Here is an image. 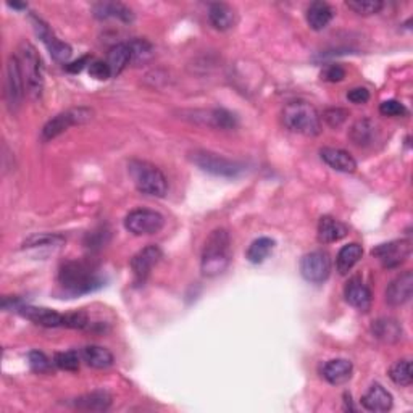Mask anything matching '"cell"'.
<instances>
[{
    "mask_svg": "<svg viewBox=\"0 0 413 413\" xmlns=\"http://www.w3.org/2000/svg\"><path fill=\"white\" fill-rule=\"evenodd\" d=\"M81 359L96 370H105V368L113 365V355L110 350L100 347V345H86L81 352Z\"/></svg>",
    "mask_w": 413,
    "mask_h": 413,
    "instance_id": "29",
    "label": "cell"
},
{
    "mask_svg": "<svg viewBox=\"0 0 413 413\" xmlns=\"http://www.w3.org/2000/svg\"><path fill=\"white\" fill-rule=\"evenodd\" d=\"M58 283L70 297L94 292L104 286L102 278H99L94 268L85 261H66L58 271Z\"/></svg>",
    "mask_w": 413,
    "mask_h": 413,
    "instance_id": "1",
    "label": "cell"
},
{
    "mask_svg": "<svg viewBox=\"0 0 413 413\" xmlns=\"http://www.w3.org/2000/svg\"><path fill=\"white\" fill-rule=\"evenodd\" d=\"M25 80L23 73H21L20 61L16 55H10L7 61V70H5V100L10 111H16L20 109L21 100L25 96Z\"/></svg>",
    "mask_w": 413,
    "mask_h": 413,
    "instance_id": "9",
    "label": "cell"
},
{
    "mask_svg": "<svg viewBox=\"0 0 413 413\" xmlns=\"http://www.w3.org/2000/svg\"><path fill=\"white\" fill-rule=\"evenodd\" d=\"M300 275L305 281L321 284L331 275V259L323 250H314L300 260Z\"/></svg>",
    "mask_w": 413,
    "mask_h": 413,
    "instance_id": "10",
    "label": "cell"
},
{
    "mask_svg": "<svg viewBox=\"0 0 413 413\" xmlns=\"http://www.w3.org/2000/svg\"><path fill=\"white\" fill-rule=\"evenodd\" d=\"M192 161L205 173L221 178H236L244 171V165L238 161L228 160L218 154L207 152V150H195L192 154Z\"/></svg>",
    "mask_w": 413,
    "mask_h": 413,
    "instance_id": "7",
    "label": "cell"
},
{
    "mask_svg": "<svg viewBox=\"0 0 413 413\" xmlns=\"http://www.w3.org/2000/svg\"><path fill=\"white\" fill-rule=\"evenodd\" d=\"M32 23H35L36 35L41 37V41L44 44H46V47L50 52V55H52V58L60 61V63H66V61L70 60L71 54H73V50H71L68 44L60 41V39L49 30V26L44 23L41 18H37V16H32Z\"/></svg>",
    "mask_w": 413,
    "mask_h": 413,
    "instance_id": "13",
    "label": "cell"
},
{
    "mask_svg": "<svg viewBox=\"0 0 413 413\" xmlns=\"http://www.w3.org/2000/svg\"><path fill=\"white\" fill-rule=\"evenodd\" d=\"M347 99H349V102H352L355 105L366 104L368 100H370V91H368V89H365V87H354L347 92Z\"/></svg>",
    "mask_w": 413,
    "mask_h": 413,
    "instance_id": "43",
    "label": "cell"
},
{
    "mask_svg": "<svg viewBox=\"0 0 413 413\" xmlns=\"http://www.w3.org/2000/svg\"><path fill=\"white\" fill-rule=\"evenodd\" d=\"M320 157L329 168L340 173H354L357 170V161L347 150L325 147L320 150Z\"/></svg>",
    "mask_w": 413,
    "mask_h": 413,
    "instance_id": "19",
    "label": "cell"
},
{
    "mask_svg": "<svg viewBox=\"0 0 413 413\" xmlns=\"http://www.w3.org/2000/svg\"><path fill=\"white\" fill-rule=\"evenodd\" d=\"M344 297L357 310L366 312L371 307V292L359 276L350 278L344 288Z\"/></svg>",
    "mask_w": 413,
    "mask_h": 413,
    "instance_id": "18",
    "label": "cell"
},
{
    "mask_svg": "<svg viewBox=\"0 0 413 413\" xmlns=\"http://www.w3.org/2000/svg\"><path fill=\"white\" fill-rule=\"evenodd\" d=\"M362 255H364V249H362L360 244L352 242V244L344 245L336 257V268L339 275L343 276L347 275V273L352 270L357 264H359Z\"/></svg>",
    "mask_w": 413,
    "mask_h": 413,
    "instance_id": "28",
    "label": "cell"
},
{
    "mask_svg": "<svg viewBox=\"0 0 413 413\" xmlns=\"http://www.w3.org/2000/svg\"><path fill=\"white\" fill-rule=\"evenodd\" d=\"M354 365L352 362L347 359H333L329 360L323 366V378L326 379L329 384L333 386H340V384L347 383L350 378H352Z\"/></svg>",
    "mask_w": 413,
    "mask_h": 413,
    "instance_id": "20",
    "label": "cell"
},
{
    "mask_svg": "<svg viewBox=\"0 0 413 413\" xmlns=\"http://www.w3.org/2000/svg\"><path fill=\"white\" fill-rule=\"evenodd\" d=\"M376 132V126L370 120H359L350 130V139L357 146H368L373 141Z\"/></svg>",
    "mask_w": 413,
    "mask_h": 413,
    "instance_id": "32",
    "label": "cell"
},
{
    "mask_svg": "<svg viewBox=\"0 0 413 413\" xmlns=\"http://www.w3.org/2000/svg\"><path fill=\"white\" fill-rule=\"evenodd\" d=\"M209 21L210 25L218 31H228L234 26L236 15L234 10L226 4H211L209 8Z\"/></svg>",
    "mask_w": 413,
    "mask_h": 413,
    "instance_id": "26",
    "label": "cell"
},
{
    "mask_svg": "<svg viewBox=\"0 0 413 413\" xmlns=\"http://www.w3.org/2000/svg\"><path fill=\"white\" fill-rule=\"evenodd\" d=\"M10 8H16V10H26L27 5L26 4H8Z\"/></svg>",
    "mask_w": 413,
    "mask_h": 413,
    "instance_id": "45",
    "label": "cell"
},
{
    "mask_svg": "<svg viewBox=\"0 0 413 413\" xmlns=\"http://www.w3.org/2000/svg\"><path fill=\"white\" fill-rule=\"evenodd\" d=\"M413 294L412 271H404L395 280L390 281L386 289V302L393 307H400L409 302Z\"/></svg>",
    "mask_w": 413,
    "mask_h": 413,
    "instance_id": "15",
    "label": "cell"
},
{
    "mask_svg": "<svg viewBox=\"0 0 413 413\" xmlns=\"http://www.w3.org/2000/svg\"><path fill=\"white\" fill-rule=\"evenodd\" d=\"M347 116L349 111L344 109H328L325 113H323V120L328 123V126L339 128L345 120H347Z\"/></svg>",
    "mask_w": 413,
    "mask_h": 413,
    "instance_id": "38",
    "label": "cell"
},
{
    "mask_svg": "<svg viewBox=\"0 0 413 413\" xmlns=\"http://www.w3.org/2000/svg\"><path fill=\"white\" fill-rule=\"evenodd\" d=\"M92 10L96 18L100 20L118 18L121 21H125V23H131L134 20V13L131 12V8H128L126 5H123L120 2H100L94 5Z\"/></svg>",
    "mask_w": 413,
    "mask_h": 413,
    "instance_id": "24",
    "label": "cell"
},
{
    "mask_svg": "<svg viewBox=\"0 0 413 413\" xmlns=\"http://www.w3.org/2000/svg\"><path fill=\"white\" fill-rule=\"evenodd\" d=\"M371 331L376 339L388 344L399 343L402 336H404L402 325L397 320H393V318H379V320L373 321Z\"/></svg>",
    "mask_w": 413,
    "mask_h": 413,
    "instance_id": "22",
    "label": "cell"
},
{
    "mask_svg": "<svg viewBox=\"0 0 413 413\" xmlns=\"http://www.w3.org/2000/svg\"><path fill=\"white\" fill-rule=\"evenodd\" d=\"M275 249V241L270 238H259L249 245L247 249V260L250 264L259 265L261 261H265L270 254Z\"/></svg>",
    "mask_w": 413,
    "mask_h": 413,
    "instance_id": "30",
    "label": "cell"
},
{
    "mask_svg": "<svg viewBox=\"0 0 413 413\" xmlns=\"http://www.w3.org/2000/svg\"><path fill=\"white\" fill-rule=\"evenodd\" d=\"M89 61V57H81L80 60L73 61V63H68L66 65V71H70V73H80V71L85 68V65Z\"/></svg>",
    "mask_w": 413,
    "mask_h": 413,
    "instance_id": "44",
    "label": "cell"
},
{
    "mask_svg": "<svg viewBox=\"0 0 413 413\" xmlns=\"http://www.w3.org/2000/svg\"><path fill=\"white\" fill-rule=\"evenodd\" d=\"M131 49V63L144 65L154 57V46L146 39H132L128 42Z\"/></svg>",
    "mask_w": 413,
    "mask_h": 413,
    "instance_id": "33",
    "label": "cell"
},
{
    "mask_svg": "<svg viewBox=\"0 0 413 413\" xmlns=\"http://www.w3.org/2000/svg\"><path fill=\"white\" fill-rule=\"evenodd\" d=\"M347 233L349 228L344 223L334 218V216L325 215L321 216L320 223H318V241L323 244L338 242L347 236Z\"/></svg>",
    "mask_w": 413,
    "mask_h": 413,
    "instance_id": "21",
    "label": "cell"
},
{
    "mask_svg": "<svg viewBox=\"0 0 413 413\" xmlns=\"http://www.w3.org/2000/svg\"><path fill=\"white\" fill-rule=\"evenodd\" d=\"M65 242L63 236L60 234H36V236H31L26 239L23 247L25 249H54L60 247L61 244Z\"/></svg>",
    "mask_w": 413,
    "mask_h": 413,
    "instance_id": "34",
    "label": "cell"
},
{
    "mask_svg": "<svg viewBox=\"0 0 413 413\" xmlns=\"http://www.w3.org/2000/svg\"><path fill=\"white\" fill-rule=\"evenodd\" d=\"M379 113L384 116H404L407 113V109L399 100H384L379 105Z\"/></svg>",
    "mask_w": 413,
    "mask_h": 413,
    "instance_id": "40",
    "label": "cell"
},
{
    "mask_svg": "<svg viewBox=\"0 0 413 413\" xmlns=\"http://www.w3.org/2000/svg\"><path fill=\"white\" fill-rule=\"evenodd\" d=\"M412 252L410 241L405 239H399V241H390L386 244H379L371 250V255L381 264L384 268H393L400 266L407 260V257Z\"/></svg>",
    "mask_w": 413,
    "mask_h": 413,
    "instance_id": "11",
    "label": "cell"
},
{
    "mask_svg": "<svg viewBox=\"0 0 413 413\" xmlns=\"http://www.w3.org/2000/svg\"><path fill=\"white\" fill-rule=\"evenodd\" d=\"M21 316H25L26 320L35 323V325L44 326V328H58L63 326L65 315L58 314L52 309H46V307H32V305H18L15 309Z\"/></svg>",
    "mask_w": 413,
    "mask_h": 413,
    "instance_id": "14",
    "label": "cell"
},
{
    "mask_svg": "<svg viewBox=\"0 0 413 413\" xmlns=\"http://www.w3.org/2000/svg\"><path fill=\"white\" fill-rule=\"evenodd\" d=\"M16 58L20 61L21 73H23L26 91L31 99H41L44 91V66L41 55L30 42H21Z\"/></svg>",
    "mask_w": 413,
    "mask_h": 413,
    "instance_id": "4",
    "label": "cell"
},
{
    "mask_svg": "<svg viewBox=\"0 0 413 413\" xmlns=\"http://www.w3.org/2000/svg\"><path fill=\"white\" fill-rule=\"evenodd\" d=\"M161 249L159 245H147L139 250L131 259V270L136 284H144L152 271V268L159 264L161 259Z\"/></svg>",
    "mask_w": 413,
    "mask_h": 413,
    "instance_id": "12",
    "label": "cell"
},
{
    "mask_svg": "<svg viewBox=\"0 0 413 413\" xmlns=\"http://www.w3.org/2000/svg\"><path fill=\"white\" fill-rule=\"evenodd\" d=\"M231 261V238L226 230L211 231L205 241L200 260V270L204 276L214 278L226 271Z\"/></svg>",
    "mask_w": 413,
    "mask_h": 413,
    "instance_id": "2",
    "label": "cell"
},
{
    "mask_svg": "<svg viewBox=\"0 0 413 413\" xmlns=\"http://www.w3.org/2000/svg\"><path fill=\"white\" fill-rule=\"evenodd\" d=\"M111 405V395L105 390H94L91 394L81 395L75 400V407L85 412H105Z\"/></svg>",
    "mask_w": 413,
    "mask_h": 413,
    "instance_id": "27",
    "label": "cell"
},
{
    "mask_svg": "<svg viewBox=\"0 0 413 413\" xmlns=\"http://www.w3.org/2000/svg\"><path fill=\"white\" fill-rule=\"evenodd\" d=\"M333 8L326 2H314L307 8V23L314 31H323L331 23Z\"/></svg>",
    "mask_w": 413,
    "mask_h": 413,
    "instance_id": "25",
    "label": "cell"
},
{
    "mask_svg": "<svg viewBox=\"0 0 413 413\" xmlns=\"http://www.w3.org/2000/svg\"><path fill=\"white\" fill-rule=\"evenodd\" d=\"M89 318L85 312H75V314H66L65 315V328H75V329H85L89 328Z\"/></svg>",
    "mask_w": 413,
    "mask_h": 413,
    "instance_id": "41",
    "label": "cell"
},
{
    "mask_svg": "<svg viewBox=\"0 0 413 413\" xmlns=\"http://www.w3.org/2000/svg\"><path fill=\"white\" fill-rule=\"evenodd\" d=\"M345 78V70L340 65H329L321 71V80L328 82H339Z\"/></svg>",
    "mask_w": 413,
    "mask_h": 413,
    "instance_id": "42",
    "label": "cell"
},
{
    "mask_svg": "<svg viewBox=\"0 0 413 413\" xmlns=\"http://www.w3.org/2000/svg\"><path fill=\"white\" fill-rule=\"evenodd\" d=\"M345 5H347L352 12L362 16L376 15L381 12L383 8V2H379V0H349V2H345Z\"/></svg>",
    "mask_w": 413,
    "mask_h": 413,
    "instance_id": "35",
    "label": "cell"
},
{
    "mask_svg": "<svg viewBox=\"0 0 413 413\" xmlns=\"http://www.w3.org/2000/svg\"><path fill=\"white\" fill-rule=\"evenodd\" d=\"M27 364H30L32 371L49 373L50 370H52L54 362H50L49 357L44 352H39V350H32V352L27 354Z\"/></svg>",
    "mask_w": 413,
    "mask_h": 413,
    "instance_id": "37",
    "label": "cell"
},
{
    "mask_svg": "<svg viewBox=\"0 0 413 413\" xmlns=\"http://www.w3.org/2000/svg\"><path fill=\"white\" fill-rule=\"evenodd\" d=\"M130 171L134 186L141 194L149 197H165L168 192V181L157 166L147 161H131Z\"/></svg>",
    "mask_w": 413,
    "mask_h": 413,
    "instance_id": "5",
    "label": "cell"
},
{
    "mask_svg": "<svg viewBox=\"0 0 413 413\" xmlns=\"http://www.w3.org/2000/svg\"><path fill=\"white\" fill-rule=\"evenodd\" d=\"M393 395H390L389 390L386 388H383L381 384H371L368 388L366 393L362 395V405L364 409L368 412H375V413H384L389 412L393 409Z\"/></svg>",
    "mask_w": 413,
    "mask_h": 413,
    "instance_id": "17",
    "label": "cell"
},
{
    "mask_svg": "<svg viewBox=\"0 0 413 413\" xmlns=\"http://www.w3.org/2000/svg\"><path fill=\"white\" fill-rule=\"evenodd\" d=\"M389 378L393 379V383L397 384V386H402V388L410 386L413 381L412 362L409 359L395 362V364L389 368Z\"/></svg>",
    "mask_w": 413,
    "mask_h": 413,
    "instance_id": "31",
    "label": "cell"
},
{
    "mask_svg": "<svg viewBox=\"0 0 413 413\" xmlns=\"http://www.w3.org/2000/svg\"><path fill=\"white\" fill-rule=\"evenodd\" d=\"M94 111L86 107H78V109H68L61 113L55 115L52 120H49L42 128L41 137L42 141H52V139L58 137L60 134L68 131L71 126L85 125V123L92 120Z\"/></svg>",
    "mask_w": 413,
    "mask_h": 413,
    "instance_id": "6",
    "label": "cell"
},
{
    "mask_svg": "<svg viewBox=\"0 0 413 413\" xmlns=\"http://www.w3.org/2000/svg\"><path fill=\"white\" fill-rule=\"evenodd\" d=\"M283 123L289 131L302 136H318L321 132V121L316 109L305 100H295L283 110Z\"/></svg>",
    "mask_w": 413,
    "mask_h": 413,
    "instance_id": "3",
    "label": "cell"
},
{
    "mask_svg": "<svg viewBox=\"0 0 413 413\" xmlns=\"http://www.w3.org/2000/svg\"><path fill=\"white\" fill-rule=\"evenodd\" d=\"M89 75H91L94 80L105 81V80H110L111 78V71L109 68L107 61L94 60L92 63H89Z\"/></svg>",
    "mask_w": 413,
    "mask_h": 413,
    "instance_id": "39",
    "label": "cell"
},
{
    "mask_svg": "<svg viewBox=\"0 0 413 413\" xmlns=\"http://www.w3.org/2000/svg\"><path fill=\"white\" fill-rule=\"evenodd\" d=\"M192 120L202 125H209L211 128H220V130H233L238 126V118L231 111L223 109L214 110H195L191 111Z\"/></svg>",
    "mask_w": 413,
    "mask_h": 413,
    "instance_id": "16",
    "label": "cell"
},
{
    "mask_svg": "<svg viewBox=\"0 0 413 413\" xmlns=\"http://www.w3.org/2000/svg\"><path fill=\"white\" fill-rule=\"evenodd\" d=\"M165 226L164 215L155 210L136 209L130 211L125 218V228L134 236H149L157 234Z\"/></svg>",
    "mask_w": 413,
    "mask_h": 413,
    "instance_id": "8",
    "label": "cell"
},
{
    "mask_svg": "<svg viewBox=\"0 0 413 413\" xmlns=\"http://www.w3.org/2000/svg\"><path fill=\"white\" fill-rule=\"evenodd\" d=\"M130 63H131V49L128 42L116 44V46H113L109 50L107 65L111 71V78L120 76Z\"/></svg>",
    "mask_w": 413,
    "mask_h": 413,
    "instance_id": "23",
    "label": "cell"
},
{
    "mask_svg": "<svg viewBox=\"0 0 413 413\" xmlns=\"http://www.w3.org/2000/svg\"><path fill=\"white\" fill-rule=\"evenodd\" d=\"M81 357L76 350H66V352H58L54 357V365L65 371H78L80 370Z\"/></svg>",
    "mask_w": 413,
    "mask_h": 413,
    "instance_id": "36",
    "label": "cell"
}]
</instances>
